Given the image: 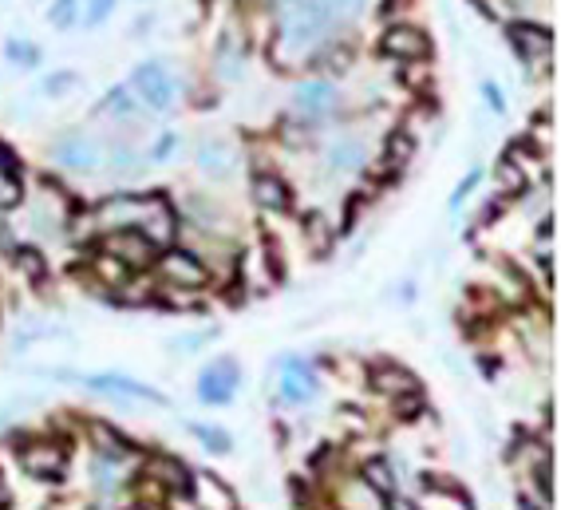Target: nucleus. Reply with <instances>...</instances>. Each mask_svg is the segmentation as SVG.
<instances>
[{
  "mask_svg": "<svg viewBox=\"0 0 561 510\" xmlns=\"http://www.w3.org/2000/svg\"><path fill=\"white\" fill-rule=\"evenodd\" d=\"M52 158L67 170L91 174V170H99V163H104V147H99L88 131H67L52 143Z\"/></svg>",
  "mask_w": 561,
  "mask_h": 510,
  "instance_id": "1",
  "label": "nucleus"
},
{
  "mask_svg": "<svg viewBox=\"0 0 561 510\" xmlns=\"http://www.w3.org/2000/svg\"><path fill=\"white\" fill-rule=\"evenodd\" d=\"M83 384L91 388V392H104V396H115V399H127V404H155V407H166V396L155 392L150 384H139V380L123 376V372H91V376H83Z\"/></svg>",
  "mask_w": 561,
  "mask_h": 510,
  "instance_id": "2",
  "label": "nucleus"
},
{
  "mask_svg": "<svg viewBox=\"0 0 561 510\" xmlns=\"http://www.w3.org/2000/svg\"><path fill=\"white\" fill-rule=\"evenodd\" d=\"M237 380H242V368H237L234 356H218V360H210L206 368H202L198 396L206 399V404L222 407V404H229V399L237 396Z\"/></svg>",
  "mask_w": 561,
  "mask_h": 510,
  "instance_id": "3",
  "label": "nucleus"
},
{
  "mask_svg": "<svg viewBox=\"0 0 561 510\" xmlns=\"http://www.w3.org/2000/svg\"><path fill=\"white\" fill-rule=\"evenodd\" d=\"M131 88H134V96L142 99V104L150 107V112H166L170 104H174V80L166 75V67L163 64H139L134 67V75H131Z\"/></svg>",
  "mask_w": 561,
  "mask_h": 510,
  "instance_id": "4",
  "label": "nucleus"
},
{
  "mask_svg": "<svg viewBox=\"0 0 561 510\" xmlns=\"http://www.w3.org/2000/svg\"><path fill=\"white\" fill-rule=\"evenodd\" d=\"M158 274L166 277V282H174L178 289H198V285H206L210 282V269L202 266V258L198 253H190V250H166L163 258H158Z\"/></svg>",
  "mask_w": 561,
  "mask_h": 510,
  "instance_id": "5",
  "label": "nucleus"
},
{
  "mask_svg": "<svg viewBox=\"0 0 561 510\" xmlns=\"http://www.w3.org/2000/svg\"><path fill=\"white\" fill-rule=\"evenodd\" d=\"M104 245L119 266H150V261H155V250H158V245L147 242L139 229H115Z\"/></svg>",
  "mask_w": 561,
  "mask_h": 510,
  "instance_id": "6",
  "label": "nucleus"
},
{
  "mask_svg": "<svg viewBox=\"0 0 561 510\" xmlns=\"http://www.w3.org/2000/svg\"><path fill=\"white\" fill-rule=\"evenodd\" d=\"M317 372H312V364L309 360H285V376H280V399L285 404H293V407H301V404H309L312 396H317Z\"/></svg>",
  "mask_w": 561,
  "mask_h": 510,
  "instance_id": "7",
  "label": "nucleus"
},
{
  "mask_svg": "<svg viewBox=\"0 0 561 510\" xmlns=\"http://www.w3.org/2000/svg\"><path fill=\"white\" fill-rule=\"evenodd\" d=\"M336 107V88L333 83H320V80H312V83H301V88L293 91V112L301 115V119H325L328 112Z\"/></svg>",
  "mask_w": 561,
  "mask_h": 510,
  "instance_id": "8",
  "label": "nucleus"
},
{
  "mask_svg": "<svg viewBox=\"0 0 561 510\" xmlns=\"http://www.w3.org/2000/svg\"><path fill=\"white\" fill-rule=\"evenodd\" d=\"M380 48L396 59H423L431 52V40L415 28H388L384 40H380Z\"/></svg>",
  "mask_w": 561,
  "mask_h": 510,
  "instance_id": "9",
  "label": "nucleus"
},
{
  "mask_svg": "<svg viewBox=\"0 0 561 510\" xmlns=\"http://www.w3.org/2000/svg\"><path fill=\"white\" fill-rule=\"evenodd\" d=\"M510 40L522 56H546L554 52V32L538 28V24H510Z\"/></svg>",
  "mask_w": 561,
  "mask_h": 510,
  "instance_id": "10",
  "label": "nucleus"
},
{
  "mask_svg": "<svg viewBox=\"0 0 561 510\" xmlns=\"http://www.w3.org/2000/svg\"><path fill=\"white\" fill-rule=\"evenodd\" d=\"M24 471L44 483H59L64 479V455L48 452V447H24Z\"/></svg>",
  "mask_w": 561,
  "mask_h": 510,
  "instance_id": "11",
  "label": "nucleus"
},
{
  "mask_svg": "<svg viewBox=\"0 0 561 510\" xmlns=\"http://www.w3.org/2000/svg\"><path fill=\"white\" fill-rule=\"evenodd\" d=\"M372 384L376 388H384V392H396V396H403V392H415V380H411V372H403L399 364H376V372H372Z\"/></svg>",
  "mask_w": 561,
  "mask_h": 510,
  "instance_id": "12",
  "label": "nucleus"
},
{
  "mask_svg": "<svg viewBox=\"0 0 561 510\" xmlns=\"http://www.w3.org/2000/svg\"><path fill=\"white\" fill-rule=\"evenodd\" d=\"M253 190H257V202L265 210H288V186L277 174H261Z\"/></svg>",
  "mask_w": 561,
  "mask_h": 510,
  "instance_id": "13",
  "label": "nucleus"
},
{
  "mask_svg": "<svg viewBox=\"0 0 561 510\" xmlns=\"http://www.w3.org/2000/svg\"><path fill=\"white\" fill-rule=\"evenodd\" d=\"M229 163H234V155H229L226 143H206V147L198 151V166L206 170L210 178H226L229 174Z\"/></svg>",
  "mask_w": 561,
  "mask_h": 510,
  "instance_id": "14",
  "label": "nucleus"
},
{
  "mask_svg": "<svg viewBox=\"0 0 561 510\" xmlns=\"http://www.w3.org/2000/svg\"><path fill=\"white\" fill-rule=\"evenodd\" d=\"M415 158V139L407 131H396V135H388V166L399 170V166H407Z\"/></svg>",
  "mask_w": 561,
  "mask_h": 510,
  "instance_id": "15",
  "label": "nucleus"
},
{
  "mask_svg": "<svg viewBox=\"0 0 561 510\" xmlns=\"http://www.w3.org/2000/svg\"><path fill=\"white\" fill-rule=\"evenodd\" d=\"M364 479H368L380 495H396V479H392L388 459H368V463H364Z\"/></svg>",
  "mask_w": 561,
  "mask_h": 510,
  "instance_id": "16",
  "label": "nucleus"
},
{
  "mask_svg": "<svg viewBox=\"0 0 561 510\" xmlns=\"http://www.w3.org/2000/svg\"><path fill=\"white\" fill-rule=\"evenodd\" d=\"M190 436H198L202 444H206V452H214V455H226L229 447H234V439H229L226 431L206 428V423H190Z\"/></svg>",
  "mask_w": 561,
  "mask_h": 510,
  "instance_id": "17",
  "label": "nucleus"
},
{
  "mask_svg": "<svg viewBox=\"0 0 561 510\" xmlns=\"http://www.w3.org/2000/svg\"><path fill=\"white\" fill-rule=\"evenodd\" d=\"M328 158L336 163V170H352L356 163H364V151H360V143H356V139H340Z\"/></svg>",
  "mask_w": 561,
  "mask_h": 510,
  "instance_id": "18",
  "label": "nucleus"
},
{
  "mask_svg": "<svg viewBox=\"0 0 561 510\" xmlns=\"http://www.w3.org/2000/svg\"><path fill=\"white\" fill-rule=\"evenodd\" d=\"M304 234H309V242H312V250H317V253H325L328 245H333V226L325 222V214H309Z\"/></svg>",
  "mask_w": 561,
  "mask_h": 510,
  "instance_id": "19",
  "label": "nucleus"
},
{
  "mask_svg": "<svg viewBox=\"0 0 561 510\" xmlns=\"http://www.w3.org/2000/svg\"><path fill=\"white\" fill-rule=\"evenodd\" d=\"M498 182H503V194H522V190H526L522 166L510 163V158H503V163H498Z\"/></svg>",
  "mask_w": 561,
  "mask_h": 510,
  "instance_id": "20",
  "label": "nucleus"
},
{
  "mask_svg": "<svg viewBox=\"0 0 561 510\" xmlns=\"http://www.w3.org/2000/svg\"><path fill=\"white\" fill-rule=\"evenodd\" d=\"M75 16H80V0H56V4L48 8V24H52V28H72Z\"/></svg>",
  "mask_w": 561,
  "mask_h": 510,
  "instance_id": "21",
  "label": "nucleus"
},
{
  "mask_svg": "<svg viewBox=\"0 0 561 510\" xmlns=\"http://www.w3.org/2000/svg\"><path fill=\"white\" fill-rule=\"evenodd\" d=\"M16 266H20L32 282H44V277H48V261L40 258L36 250H16Z\"/></svg>",
  "mask_w": 561,
  "mask_h": 510,
  "instance_id": "22",
  "label": "nucleus"
},
{
  "mask_svg": "<svg viewBox=\"0 0 561 510\" xmlns=\"http://www.w3.org/2000/svg\"><path fill=\"white\" fill-rule=\"evenodd\" d=\"M104 112H111V115H131V112H134L131 88H115V91H107V99H104Z\"/></svg>",
  "mask_w": 561,
  "mask_h": 510,
  "instance_id": "23",
  "label": "nucleus"
},
{
  "mask_svg": "<svg viewBox=\"0 0 561 510\" xmlns=\"http://www.w3.org/2000/svg\"><path fill=\"white\" fill-rule=\"evenodd\" d=\"M396 412H399V420H419V412H423V396H419V388L415 392H403V396H396Z\"/></svg>",
  "mask_w": 561,
  "mask_h": 510,
  "instance_id": "24",
  "label": "nucleus"
},
{
  "mask_svg": "<svg viewBox=\"0 0 561 510\" xmlns=\"http://www.w3.org/2000/svg\"><path fill=\"white\" fill-rule=\"evenodd\" d=\"M24 194H20V178H8V174H0V210H8V206H16Z\"/></svg>",
  "mask_w": 561,
  "mask_h": 510,
  "instance_id": "25",
  "label": "nucleus"
},
{
  "mask_svg": "<svg viewBox=\"0 0 561 510\" xmlns=\"http://www.w3.org/2000/svg\"><path fill=\"white\" fill-rule=\"evenodd\" d=\"M111 8H115V0H91V4H88V16H83V20H88V28H96V24H104Z\"/></svg>",
  "mask_w": 561,
  "mask_h": 510,
  "instance_id": "26",
  "label": "nucleus"
},
{
  "mask_svg": "<svg viewBox=\"0 0 561 510\" xmlns=\"http://www.w3.org/2000/svg\"><path fill=\"white\" fill-rule=\"evenodd\" d=\"M479 178H482V174H479V170H471V174H466V178H463V182H458V186H455V194H450V206H455V210H458V206H463V202H466V194H471V190H474V186H479Z\"/></svg>",
  "mask_w": 561,
  "mask_h": 510,
  "instance_id": "27",
  "label": "nucleus"
},
{
  "mask_svg": "<svg viewBox=\"0 0 561 510\" xmlns=\"http://www.w3.org/2000/svg\"><path fill=\"white\" fill-rule=\"evenodd\" d=\"M111 170H115V174H127V170H134V151H127V147L111 151Z\"/></svg>",
  "mask_w": 561,
  "mask_h": 510,
  "instance_id": "28",
  "label": "nucleus"
},
{
  "mask_svg": "<svg viewBox=\"0 0 561 510\" xmlns=\"http://www.w3.org/2000/svg\"><path fill=\"white\" fill-rule=\"evenodd\" d=\"M534 479H538V491L546 503H554V479H549V463H542L538 471H534Z\"/></svg>",
  "mask_w": 561,
  "mask_h": 510,
  "instance_id": "29",
  "label": "nucleus"
},
{
  "mask_svg": "<svg viewBox=\"0 0 561 510\" xmlns=\"http://www.w3.org/2000/svg\"><path fill=\"white\" fill-rule=\"evenodd\" d=\"M8 59H20V64H36V48L20 44V40H12L8 44Z\"/></svg>",
  "mask_w": 561,
  "mask_h": 510,
  "instance_id": "30",
  "label": "nucleus"
},
{
  "mask_svg": "<svg viewBox=\"0 0 561 510\" xmlns=\"http://www.w3.org/2000/svg\"><path fill=\"white\" fill-rule=\"evenodd\" d=\"M75 83V72H59V75H52L48 80V96H56V91H64V88H72Z\"/></svg>",
  "mask_w": 561,
  "mask_h": 510,
  "instance_id": "31",
  "label": "nucleus"
},
{
  "mask_svg": "<svg viewBox=\"0 0 561 510\" xmlns=\"http://www.w3.org/2000/svg\"><path fill=\"white\" fill-rule=\"evenodd\" d=\"M482 99H487V104L495 107V112H503V107H506V104H503V91H498V88H495V83H490V80L482 83Z\"/></svg>",
  "mask_w": 561,
  "mask_h": 510,
  "instance_id": "32",
  "label": "nucleus"
},
{
  "mask_svg": "<svg viewBox=\"0 0 561 510\" xmlns=\"http://www.w3.org/2000/svg\"><path fill=\"white\" fill-rule=\"evenodd\" d=\"M384 503H388V510H419L411 498H403V495H384Z\"/></svg>",
  "mask_w": 561,
  "mask_h": 510,
  "instance_id": "33",
  "label": "nucleus"
},
{
  "mask_svg": "<svg viewBox=\"0 0 561 510\" xmlns=\"http://www.w3.org/2000/svg\"><path fill=\"white\" fill-rule=\"evenodd\" d=\"M518 510H542L534 498H526V495H518Z\"/></svg>",
  "mask_w": 561,
  "mask_h": 510,
  "instance_id": "34",
  "label": "nucleus"
},
{
  "mask_svg": "<svg viewBox=\"0 0 561 510\" xmlns=\"http://www.w3.org/2000/svg\"><path fill=\"white\" fill-rule=\"evenodd\" d=\"M538 0H514V8H534Z\"/></svg>",
  "mask_w": 561,
  "mask_h": 510,
  "instance_id": "35",
  "label": "nucleus"
},
{
  "mask_svg": "<svg viewBox=\"0 0 561 510\" xmlns=\"http://www.w3.org/2000/svg\"><path fill=\"white\" fill-rule=\"evenodd\" d=\"M0 506H8V487L0 483Z\"/></svg>",
  "mask_w": 561,
  "mask_h": 510,
  "instance_id": "36",
  "label": "nucleus"
}]
</instances>
